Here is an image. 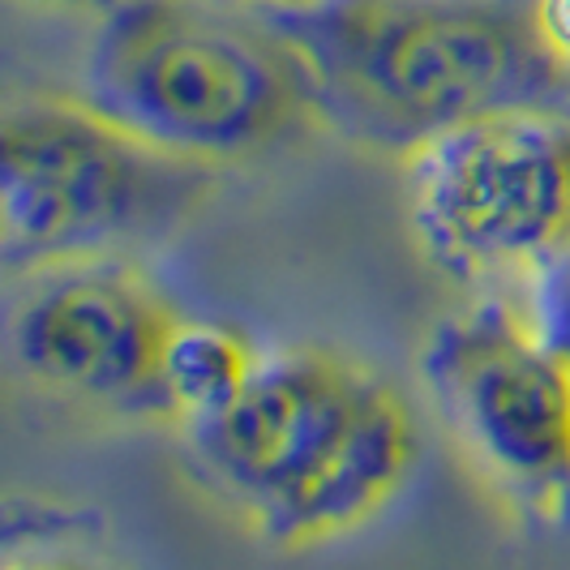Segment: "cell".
Wrapping results in <instances>:
<instances>
[{"label": "cell", "instance_id": "3957f363", "mask_svg": "<svg viewBox=\"0 0 570 570\" xmlns=\"http://www.w3.org/2000/svg\"><path fill=\"white\" fill-rule=\"evenodd\" d=\"M82 99L202 164L322 125L309 60L284 22L219 0H112L86 52Z\"/></svg>", "mask_w": 570, "mask_h": 570}, {"label": "cell", "instance_id": "52a82bcc", "mask_svg": "<svg viewBox=\"0 0 570 570\" xmlns=\"http://www.w3.org/2000/svg\"><path fill=\"white\" fill-rule=\"evenodd\" d=\"M180 314L142 271L73 257L13 314L18 365L48 391L108 407H159V370Z\"/></svg>", "mask_w": 570, "mask_h": 570}, {"label": "cell", "instance_id": "6da1fadb", "mask_svg": "<svg viewBox=\"0 0 570 570\" xmlns=\"http://www.w3.org/2000/svg\"><path fill=\"white\" fill-rule=\"evenodd\" d=\"M206 481L266 541H335L370 523L416 463L403 395L331 347H284L189 425Z\"/></svg>", "mask_w": 570, "mask_h": 570}, {"label": "cell", "instance_id": "5b68a950", "mask_svg": "<svg viewBox=\"0 0 570 570\" xmlns=\"http://www.w3.org/2000/svg\"><path fill=\"white\" fill-rule=\"evenodd\" d=\"M407 159V219L455 279H541L570 249V112L514 104L429 138Z\"/></svg>", "mask_w": 570, "mask_h": 570}, {"label": "cell", "instance_id": "7a4b0ae2", "mask_svg": "<svg viewBox=\"0 0 570 570\" xmlns=\"http://www.w3.org/2000/svg\"><path fill=\"white\" fill-rule=\"evenodd\" d=\"M275 18L309 60L322 125L403 155L472 116L570 95L528 0H322Z\"/></svg>", "mask_w": 570, "mask_h": 570}, {"label": "cell", "instance_id": "7c38bea8", "mask_svg": "<svg viewBox=\"0 0 570 570\" xmlns=\"http://www.w3.org/2000/svg\"><path fill=\"white\" fill-rule=\"evenodd\" d=\"M39 4H112V0H39Z\"/></svg>", "mask_w": 570, "mask_h": 570}, {"label": "cell", "instance_id": "8fae6325", "mask_svg": "<svg viewBox=\"0 0 570 570\" xmlns=\"http://www.w3.org/2000/svg\"><path fill=\"white\" fill-rule=\"evenodd\" d=\"M219 4H240V9H257V13H296V9H314L322 0H219Z\"/></svg>", "mask_w": 570, "mask_h": 570}, {"label": "cell", "instance_id": "9c48e42d", "mask_svg": "<svg viewBox=\"0 0 570 570\" xmlns=\"http://www.w3.org/2000/svg\"><path fill=\"white\" fill-rule=\"evenodd\" d=\"M532 322L549 340L570 352V249L541 279H537V301H532Z\"/></svg>", "mask_w": 570, "mask_h": 570}, {"label": "cell", "instance_id": "8992f818", "mask_svg": "<svg viewBox=\"0 0 570 570\" xmlns=\"http://www.w3.org/2000/svg\"><path fill=\"white\" fill-rule=\"evenodd\" d=\"M425 382L446 425L537 514L570 511V352L502 305L433 326Z\"/></svg>", "mask_w": 570, "mask_h": 570}, {"label": "cell", "instance_id": "30bf717a", "mask_svg": "<svg viewBox=\"0 0 570 570\" xmlns=\"http://www.w3.org/2000/svg\"><path fill=\"white\" fill-rule=\"evenodd\" d=\"M528 13L541 52L570 82V0H528Z\"/></svg>", "mask_w": 570, "mask_h": 570}, {"label": "cell", "instance_id": "ba28073f", "mask_svg": "<svg viewBox=\"0 0 570 570\" xmlns=\"http://www.w3.org/2000/svg\"><path fill=\"white\" fill-rule=\"evenodd\" d=\"M257 361L262 356L254 352L245 331L224 326V322L180 317L164 352V370H159V412L185 416L189 425L219 412L254 377Z\"/></svg>", "mask_w": 570, "mask_h": 570}, {"label": "cell", "instance_id": "277c9868", "mask_svg": "<svg viewBox=\"0 0 570 570\" xmlns=\"http://www.w3.org/2000/svg\"><path fill=\"white\" fill-rule=\"evenodd\" d=\"M210 198V168L73 99H27L4 116L0 254L13 271L159 240Z\"/></svg>", "mask_w": 570, "mask_h": 570}]
</instances>
